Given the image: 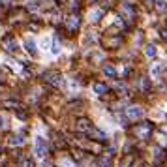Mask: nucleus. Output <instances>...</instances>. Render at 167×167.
Instances as JSON below:
<instances>
[{"label":"nucleus","mask_w":167,"mask_h":167,"mask_svg":"<svg viewBox=\"0 0 167 167\" xmlns=\"http://www.w3.org/2000/svg\"><path fill=\"white\" fill-rule=\"evenodd\" d=\"M147 55H148V56H154V55H156L154 45H148V47H147Z\"/></svg>","instance_id":"nucleus-12"},{"label":"nucleus","mask_w":167,"mask_h":167,"mask_svg":"<svg viewBox=\"0 0 167 167\" xmlns=\"http://www.w3.org/2000/svg\"><path fill=\"white\" fill-rule=\"evenodd\" d=\"M53 53H55V55H58V53H60V49H58V41H56V38L53 40Z\"/></svg>","instance_id":"nucleus-13"},{"label":"nucleus","mask_w":167,"mask_h":167,"mask_svg":"<svg viewBox=\"0 0 167 167\" xmlns=\"http://www.w3.org/2000/svg\"><path fill=\"white\" fill-rule=\"evenodd\" d=\"M2 122H4V120H2V118H0V128H2Z\"/></svg>","instance_id":"nucleus-16"},{"label":"nucleus","mask_w":167,"mask_h":167,"mask_svg":"<svg viewBox=\"0 0 167 167\" xmlns=\"http://www.w3.org/2000/svg\"><path fill=\"white\" fill-rule=\"evenodd\" d=\"M103 71H105L107 75H111V77L115 75V68H111V66H105V68H103Z\"/></svg>","instance_id":"nucleus-11"},{"label":"nucleus","mask_w":167,"mask_h":167,"mask_svg":"<svg viewBox=\"0 0 167 167\" xmlns=\"http://www.w3.org/2000/svg\"><path fill=\"white\" fill-rule=\"evenodd\" d=\"M36 154H38V158H45V154H47L45 139H41V137H36Z\"/></svg>","instance_id":"nucleus-2"},{"label":"nucleus","mask_w":167,"mask_h":167,"mask_svg":"<svg viewBox=\"0 0 167 167\" xmlns=\"http://www.w3.org/2000/svg\"><path fill=\"white\" fill-rule=\"evenodd\" d=\"M68 27L73 30V28H77L79 27V17H69V21H68Z\"/></svg>","instance_id":"nucleus-7"},{"label":"nucleus","mask_w":167,"mask_h":167,"mask_svg":"<svg viewBox=\"0 0 167 167\" xmlns=\"http://www.w3.org/2000/svg\"><path fill=\"white\" fill-rule=\"evenodd\" d=\"M10 143H11V145H23V137H19V135H17V137H15V135H13V137H11V141H10Z\"/></svg>","instance_id":"nucleus-9"},{"label":"nucleus","mask_w":167,"mask_h":167,"mask_svg":"<svg viewBox=\"0 0 167 167\" xmlns=\"http://www.w3.org/2000/svg\"><path fill=\"white\" fill-rule=\"evenodd\" d=\"M135 132H137V135H143V137H147V135L150 133V124H145V126H141V128H137Z\"/></svg>","instance_id":"nucleus-6"},{"label":"nucleus","mask_w":167,"mask_h":167,"mask_svg":"<svg viewBox=\"0 0 167 167\" xmlns=\"http://www.w3.org/2000/svg\"><path fill=\"white\" fill-rule=\"evenodd\" d=\"M25 47H27V51H28L32 56H36V43H34V40H27V41H25Z\"/></svg>","instance_id":"nucleus-5"},{"label":"nucleus","mask_w":167,"mask_h":167,"mask_svg":"<svg viewBox=\"0 0 167 167\" xmlns=\"http://www.w3.org/2000/svg\"><path fill=\"white\" fill-rule=\"evenodd\" d=\"M60 165H62V167H75L73 163H71V161H68V160H62V161H60Z\"/></svg>","instance_id":"nucleus-15"},{"label":"nucleus","mask_w":167,"mask_h":167,"mask_svg":"<svg viewBox=\"0 0 167 167\" xmlns=\"http://www.w3.org/2000/svg\"><path fill=\"white\" fill-rule=\"evenodd\" d=\"M2 43L8 47V51H17V41H15V38H11V36H6L4 40H2Z\"/></svg>","instance_id":"nucleus-3"},{"label":"nucleus","mask_w":167,"mask_h":167,"mask_svg":"<svg viewBox=\"0 0 167 167\" xmlns=\"http://www.w3.org/2000/svg\"><path fill=\"white\" fill-rule=\"evenodd\" d=\"M45 81H47V83H51L53 86H62V85H64L62 75L56 73V71H53V73H47V75H45Z\"/></svg>","instance_id":"nucleus-1"},{"label":"nucleus","mask_w":167,"mask_h":167,"mask_svg":"<svg viewBox=\"0 0 167 167\" xmlns=\"http://www.w3.org/2000/svg\"><path fill=\"white\" fill-rule=\"evenodd\" d=\"M126 115H128L130 118H141V116H143V109H139V107H130V109H126Z\"/></svg>","instance_id":"nucleus-4"},{"label":"nucleus","mask_w":167,"mask_h":167,"mask_svg":"<svg viewBox=\"0 0 167 167\" xmlns=\"http://www.w3.org/2000/svg\"><path fill=\"white\" fill-rule=\"evenodd\" d=\"M94 90H96L98 94H103V92L107 90V86H105V85H102V83H98V85H94Z\"/></svg>","instance_id":"nucleus-8"},{"label":"nucleus","mask_w":167,"mask_h":167,"mask_svg":"<svg viewBox=\"0 0 167 167\" xmlns=\"http://www.w3.org/2000/svg\"><path fill=\"white\" fill-rule=\"evenodd\" d=\"M21 167H34V163H32L30 160H23V163H21Z\"/></svg>","instance_id":"nucleus-14"},{"label":"nucleus","mask_w":167,"mask_h":167,"mask_svg":"<svg viewBox=\"0 0 167 167\" xmlns=\"http://www.w3.org/2000/svg\"><path fill=\"white\" fill-rule=\"evenodd\" d=\"M90 17H92L90 21H98V19L102 17V11H92V13H90Z\"/></svg>","instance_id":"nucleus-10"}]
</instances>
